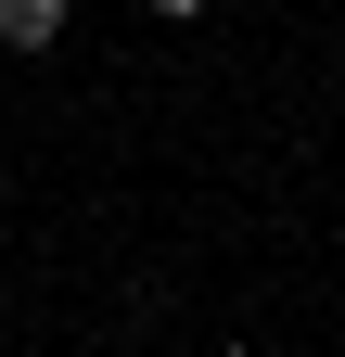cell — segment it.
Listing matches in <instances>:
<instances>
[{
    "instance_id": "6da1fadb",
    "label": "cell",
    "mask_w": 345,
    "mask_h": 357,
    "mask_svg": "<svg viewBox=\"0 0 345 357\" xmlns=\"http://www.w3.org/2000/svg\"><path fill=\"white\" fill-rule=\"evenodd\" d=\"M0 38H13V52H52V38H64V0H0Z\"/></svg>"
},
{
    "instance_id": "7a4b0ae2",
    "label": "cell",
    "mask_w": 345,
    "mask_h": 357,
    "mask_svg": "<svg viewBox=\"0 0 345 357\" xmlns=\"http://www.w3.org/2000/svg\"><path fill=\"white\" fill-rule=\"evenodd\" d=\"M154 13H205V0H154Z\"/></svg>"
}]
</instances>
